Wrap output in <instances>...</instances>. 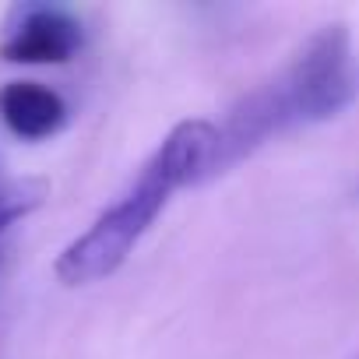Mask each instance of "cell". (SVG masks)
<instances>
[{
  "label": "cell",
  "instance_id": "cell-1",
  "mask_svg": "<svg viewBox=\"0 0 359 359\" xmlns=\"http://www.w3.org/2000/svg\"><path fill=\"white\" fill-rule=\"evenodd\" d=\"M359 92L352 36L341 22L317 29L299 53L264 85L247 92L222 123H215V151L208 180L233 169L268 141L338 116Z\"/></svg>",
  "mask_w": 359,
  "mask_h": 359
},
{
  "label": "cell",
  "instance_id": "cell-2",
  "mask_svg": "<svg viewBox=\"0 0 359 359\" xmlns=\"http://www.w3.org/2000/svg\"><path fill=\"white\" fill-rule=\"evenodd\" d=\"M215 134L219 130L212 120H180L148 155L134 184L57 254V282L67 289H85L116 275L134 254V247L144 240V233L155 226V219L169 208L172 194L208 180Z\"/></svg>",
  "mask_w": 359,
  "mask_h": 359
},
{
  "label": "cell",
  "instance_id": "cell-3",
  "mask_svg": "<svg viewBox=\"0 0 359 359\" xmlns=\"http://www.w3.org/2000/svg\"><path fill=\"white\" fill-rule=\"evenodd\" d=\"M81 43H85L81 22L64 8H25L22 18L8 29L0 57L8 64L50 67V64L74 60Z\"/></svg>",
  "mask_w": 359,
  "mask_h": 359
},
{
  "label": "cell",
  "instance_id": "cell-4",
  "mask_svg": "<svg viewBox=\"0 0 359 359\" xmlns=\"http://www.w3.org/2000/svg\"><path fill=\"white\" fill-rule=\"evenodd\" d=\"M0 120L22 141H46L67 123V102L39 81H8L0 88Z\"/></svg>",
  "mask_w": 359,
  "mask_h": 359
},
{
  "label": "cell",
  "instance_id": "cell-5",
  "mask_svg": "<svg viewBox=\"0 0 359 359\" xmlns=\"http://www.w3.org/2000/svg\"><path fill=\"white\" fill-rule=\"evenodd\" d=\"M46 194H50L46 180H15V184L0 187V240L15 222L32 215L46 201Z\"/></svg>",
  "mask_w": 359,
  "mask_h": 359
}]
</instances>
